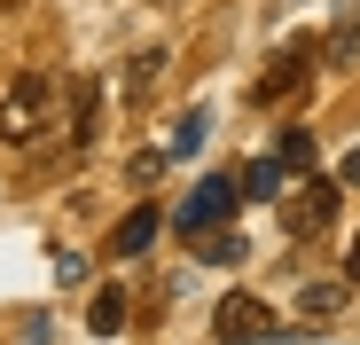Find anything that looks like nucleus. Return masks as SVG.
Returning a JSON list of instances; mask_svg holds the SVG:
<instances>
[{
  "label": "nucleus",
  "mask_w": 360,
  "mask_h": 345,
  "mask_svg": "<svg viewBox=\"0 0 360 345\" xmlns=\"http://www.w3.org/2000/svg\"><path fill=\"white\" fill-rule=\"evenodd\" d=\"M39 134H63V94H55L47 71H16L8 87H0V142L32 149Z\"/></svg>",
  "instance_id": "nucleus-1"
},
{
  "label": "nucleus",
  "mask_w": 360,
  "mask_h": 345,
  "mask_svg": "<svg viewBox=\"0 0 360 345\" xmlns=\"http://www.w3.org/2000/svg\"><path fill=\"white\" fill-rule=\"evenodd\" d=\"M345 212V181H321V172H297V189L282 196V236L290 244H321Z\"/></svg>",
  "instance_id": "nucleus-2"
},
{
  "label": "nucleus",
  "mask_w": 360,
  "mask_h": 345,
  "mask_svg": "<svg viewBox=\"0 0 360 345\" xmlns=\"http://www.w3.org/2000/svg\"><path fill=\"white\" fill-rule=\"evenodd\" d=\"M235 204H243V172H204V181H196V196L188 204H180L172 212V227H180V236H204V227H219V220H235Z\"/></svg>",
  "instance_id": "nucleus-3"
},
{
  "label": "nucleus",
  "mask_w": 360,
  "mask_h": 345,
  "mask_svg": "<svg viewBox=\"0 0 360 345\" xmlns=\"http://www.w3.org/2000/svg\"><path fill=\"white\" fill-rule=\"evenodd\" d=\"M266 299H251V291H227L219 299V314H212V330H219V345H282V337H266Z\"/></svg>",
  "instance_id": "nucleus-4"
},
{
  "label": "nucleus",
  "mask_w": 360,
  "mask_h": 345,
  "mask_svg": "<svg viewBox=\"0 0 360 345\" xmlns=\"http://www.w3.org/2000/svg\"><path fill=\"white\" fill-rule=\"evenodd\" d=\"M306 79H314V39H290V47L274 55V63H266V79L251 87V102H266V110H274L282 94H297Z\"/></svg>",
  "instance_id": "nucleus-5"
},
{
  "label": "nucleus",
  "mask_w": 360,
  "mask_h": 345,
  "mask_svg": "<svg viewBox=\"0 0 360 345\" xmlns=\"http://www.w3.org/2000/svg\"><path fill=\"white\" fill-rule=\"evenodd\" d=\"M102 134V79H71V118H63V142L71 149H94Z\"/></svg>",
  "instance_id": "nucleus-6"
},
{
  "label": "nucleus",
  "mask_w": 360,
  "mask_h": 345,
  "mask_svg": "<svg viewBox=\"0 0 360 345\" xmlns=\"http://www.w3.org/2000/svg\"><path fill=\"white\" fill-rule=\"evenodd\" d=\"M157 227H165V212H157V204H134L126 220L110 227V259H134V251H149V244H157Z\"/></svg>",
  "instance_id": "nucleus-7"
},
{
  "label": "nucleus",
  "mask_w": 360,
  "mask_h": 345,
  "mask_svg": "<svg viewBox=\"0 0 360 345\" xmlns=\"http://www.w3.org/2000/svg\"><path fill=\"white\" fill-rule=\"evenodd\" d=\"M126 306H134V299L117 291V282H102V291L86 299V330H94V337H117V330H126Z\"/></svg>",
  "instance_id": "nucleus-8"
},
{
  "label": "nucleus",
  "mask_w": 360,
  "mask_h": 345,
  "mask_svg": "<svg viewBox=\"0 0 360 345\" xmlns=\"http://www.w3.org/2000/svg\"><path fill=\"white\" fill-rule=\"evenodd\" d=\"M157 71H165V47H141L134 63H126V102H149L157 94Z\"/></svg>",
  "instance_id": "nucleus-9"
},
{
  "label": "nucleus",
  "mask_w": 360,
  "mask_h": 345,
  "mask_svg": "<svg viewBox=\"0 0 360 345\" xmlns=\"http://www.w3.org/2000/svg\"><path fill=\"white\" fill-rule=\"evenodd\" d=\"M204 142H212V110L196 102V110H188V118H180V126H172V157H196Z\"/></svg>",
  "instance_id": "nucleus-10"
},
{
  "label": "nucleus",
  "mask_w": 360,
  "mask_h": 345,
  "mask_svg": "<svg viewBox=\"0 0 360 345\" xmlns=\"http://www.w3.org/2000/svg\"><path fill=\"white\" fill-rule=\"evenodd\" d=\"M274 157H282V172H314V134H306V126H290V134L274 142Z\"/></svg>",
  "instance_id": "nucleus-11"
},
{
  "label": "nucleus",
  "mask_w": 360,
  "mask_h": 345,
  "mask_svg": "<svg viewBox=\"0 0 360 345\" xmlns=\"http://www.w3.org/2000/svg\"><path fill=\"white\" fill-rule=\"evenodd\" d=\"M243 196H282V157H251L243 165Z\"/></svg>",
  "instance_id": "nucleus-12"
},
{
  "label": "nucleus",
  "mask_w": 360,
  "mask_h": 345,
  "mask_svg": "<svg viewBox=\"0 0 360 345\" xmlns=\"http://www.w3.org/2000/svg\"><path fill=\"white\" fill-rule=\"evenodd\" d=\"M196 259H204V267H235V259H243V236H235V227L212 236V227H204V236H196Z\"/></svg>",
  "instance_id": "nucleus-13"
},
{
  "label": "nucleus",
  "mask_w": 360,
  "mask_h": 345,
  "mask_svg": "<svg viewBox=\"0 0 360 345\" xmlns=\"http://www.w3.org/2000/svg\"><path fill=\"white\" fill-rule=\"evenodd\" d=\"M297 306H306V314H337V306H345V282H306Z\"/></svg>",
  "instance_id": "nucleus-14"
},
{
  "label": "nucleus",
  "mask_w": 360,
  "mask_h": 345,
  "mask_svg": "<svg viewBox=\"0 0 360 345\" xmlns=\"http://www.w3.org/2000/svg\"><path fill=\"white\" fill-rule=\"evenodd\" d=\"M337 181H345V189H352V181H360V149H352V157H345V172H337Z\"/></svg>",
  "instance_id": "nucleus-15"
},
{
  "label": "nucleus",
  "mask_w": 360,
  "mask_h": 345,
  "mask_svg": "<svg viewBox=\"0 0 360 345\" xmlns=\"http://www.w3.org/2000/svg\"><path fill=\"white\" fill-rule=\"evenodd\" d=\"M345 275H360V244H352V259H345Z\"/></svg>",
  "instance_id": "nucleus-16"
},
{
  "label": "nucleus",
  "mask_w": 360,
  "mask_h": 345,
  "mask_svg": "<svg viewBox=\"0 0 360 345\" xmlns=\"http://www.w3.org/2000/svg\"><path fill=\"white\" fill-rule=\"evenodd\" d=\"M16 8H24V0H0V16H16Z\"/></svg>",
  "instance_id": "nucleus-17"
}]
</instances>
